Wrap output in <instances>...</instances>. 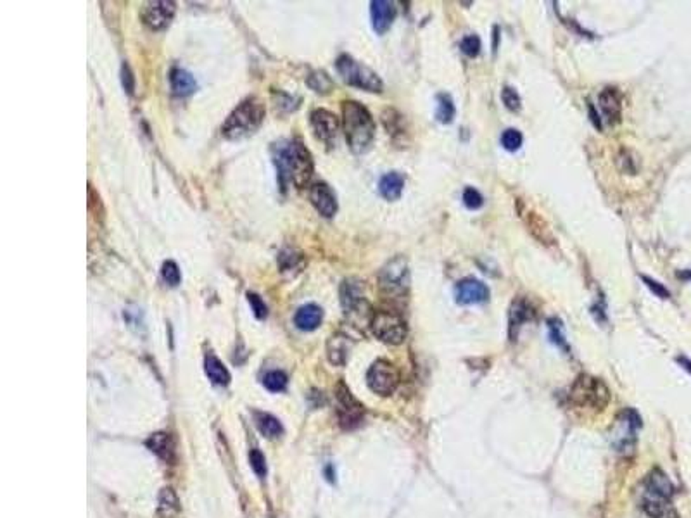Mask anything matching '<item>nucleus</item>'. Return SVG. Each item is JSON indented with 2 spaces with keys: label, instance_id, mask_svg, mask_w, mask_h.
<instances>
[{
  "label": "nucleus",
  "instance_id": "f257e3e1",
  "mask_svg": "<svg viewBox=\"0 0 691 518\" xmlns=\"http://www.w3.org/2000/svg\"><path fill=\"white\" fill-rule=\"evenodd\" d=\"M277 145V144H275ZM273 163L277 166L282 190L304 189L311 182L315 164L310 150L301 141H285L275 147Z\"/></svg>",
  "mask_w": 691,
  "mask_h": 518
},
{
  "label": "nucleus",
  "instance_id": "f03ea898",
  "mask_svg": "<svg viewBox=\"0 0 691 518\" xmlns=\"http://www.w3.org/2000/svg\"><path fill=\"white\" fill-rule=\"evenodd\" d=\"M343 128L349 149L365 154L373 144L375 121L369 109L356 101L343 102Z\"/></svg>",
  "mask_w": 691,
  "mask_h": 518
},
{
  "label": "nucleus",
  "instance_id": "7ed1b4c3",
  "mask_svg": "<svg viewBox=\"0 0 691 518\" xmlns=\"http://www.w3.org/2000/svg\"><path fill=\"white\" fill-rule=\"evenodd\" d=\"M264 120V104L258 97L242 101L222 127V135L227 141H241L249 137L261 127Z\"/></svg>",
  "mask_w": 691,
  "mask_h": 518
},
{
  "label": "nucleus",
  "instance_id": "20e7f679",
  "mask_svg": "<svg viewBox=\"0 0 691 518\" xmlns=\"http://www.w3.org/2000/svg\"><path fill=\"white\" fill-rule=\"evenodd\" d=\"M336 68L348 85L362 88V90L366 92H377V94L384 88V83H382L380 76L377 73L372 71L369 66L362 64L356 59L348 56V54L337 57Z\"/></svg>",
  "mask_w": 691,
  "mask_h": 518
},
{
  "label": "nucleus",
  "instance_id": "39448f33",
  "mask_svg": "<svg viewBox=\"0 0 691 518\" xmlns=\"http://www.w3.org/2000/svg\"><path fill=\"white\" fill-rule=\"evenodd\" d=\"M571 399L577 406L604 410L610 401V391L600 378L590 377V375H579L571 389Z\"/></svg>",
  "mask_w": 691,
  "mask_h": 518
},
{
  "label": "nucleus",
  "instance_id": "423d86ee",
  "mask_svg": "<svg viewBox=\"0 0 691 518\" xmlns=\"http://www.w3.org/2000/svg\"><path fill=\"white\" fill-rule=\"evenodd\" d=\"M410 287V270L403 256H396L378 273V289L385 297H401Z\"/></svg>",
  "mask_w": 691,
  "mask_h": 518
},
{
  "label": "nucleus",
  "instance_id": "0eeeda50",
  "mask_svg": "<svg viewBox=\"0 0 691 518\" xmlns=\"http://www.w3.org/2000/svg\"><path fill=\"white\" fill-rule=\"evenodd\" d=\"M370 329L378 340L391 345H398L406 339V323L399 315L392 311H375L370 319Z\"/></svg>",
  "mask_w": 691,
  "mask_h": 518
},
{
  "label": "nucleus",
  "instance_id": "6e6552de",
  "mask_svg": "<svg viewBox=\"0 0 691 518\" xmlns=\"http://www.w3.org/2000/svg\"><path fill=\"white\" fill-rule=\"evenodd\" d=\"M366 384L375 394L391 396L399 384V373L394 365L385 359H378L366 372Z\"/></svg>",
  "mask_w": 691,
  "mask_h": 518
},
{
  "label": "nucleus",
  "instance_id": "1a4fd4ad",
  "mask_svg": "<svg viewBox=\"0 0 691 518\" xmlns=\"http://www.w3.org/2000/svg\"><path fill=\"white\" fill-rule=\"evenodd\" d=\"M337 417H339L341 427L346 429V431L358 427L363 422V417H365L363 406L352 398V394L344 384H339V387H337Z\"/></svg>",
  "mask_w": 691,
  "mask_h": 518
},
{
  "label": "nucleus",
  "instance_id": "9d476101",
  "mask_svg": "<svg viewBox=\"0 0 691 518\" xmlns=\"http://www.w3.org/2000/svg\"><path fill=\"white\" fill-rule=\"evenodd\" d=\"M311 128L315 131V137L318 138L320 142H323L325 145L334 147L336 144L337 134H339V117H337L334 113L327 111V109H315L311 113Z\"/></svg>",
  "mask_w": 691,
  "mask_h": 518
},
{
  "label": "nucleus",
  "instance_id": "9b49d317",
  "mask_svg": "<svg viewBox=\"0 0 691 518\" xmlns=\"http://www.w3.org/2000/svg\"><path fill=\"white\" fill-rule=\"evenodd\" d=\"M490 299V289L477 278H463L455 287V301L462 306L483 304Z\"/></svg>",
  "mask_w": 691,
  "mask_h": 518
},
{
  "label": "nucleus",
  "instance_id": "f8f14e48",
  "mask_svg": "<svg viewBox=\"0 0 691 518\" xmlns=\"http://www.w3.org/2000/svg\"><path fill=\"white\" fill-rule=\"evenodd\" d=\"M175 2L170 0H157V2L145 3L144 10H142V21L147 28L150 29H163L170 24V21L175 16Z\"/></svg>",
  "mask_w": 691,
  "mask_h": 518
},
{
  "label": "nucleus",
  "instance_id": "ddd939ff",
  "mask_svg": "<svg viewBox=\"0 0 691 518\" xmlns=\"http://www.w3.org/2000/svg\"><path fill=\"white\" fill-rule=\"evenodd\" d=\"M341 304L346 315H362L363 311H369V303L363 296L362 282L356 278H348L341 285Z\"/></svg>",
  "mask_w": 691,
  "mask_h": 518
},
{
  "label": "nucleus",
  "instance_id": "4468645a",
  "mask_svg": "<svg viewBox=\"0 0 691 518\" xmlns=\"http://www.w3.org/2000/svg\"><path fill=\"white\" fill-rule=\"evenodd\" d=\"M639 427H641V417L634 410H624L617 418V432L613 436V444L620 451L633 446L634 433Z\"/></svg>",
  "mask_w": 691,
  "mask_h": 518
},
{
  "label": "nucleus",
  "instance_id": "2eb2a0df",
  "mask_svg": "<svg viewBox=\"0 0 691 518\" xmlns=\"http://www.w3.org/2000/svg\"><path fill=\"white\" fill-rule=\"evenodd\" d=\"M310 201L323 218H332L337 213V197L325 182H317L310 189Z\"/></svg>",
  "mask_w": 691,
  "mask_h": 518
},
{
  "label": "nucleus",
  "instance_id": "dca6fc26",
  "mask_svg": "<svg viewBox=\"0 0 691 518\" xmlns=\"http://www.w3.org/2000/svg\"><path fill=\"white\" fill-rule=\"evenodd\" d=\"M641 506L650 518H679L678 510L672 505L671 498H667L664 494L645 491Z\"/></svg>",
  "mask_w": 691,
  "mask_h": 518
},
{
  "label": "nucleus",
  "instance_id": "f3484780",
  "mask_svg": "<svg viewBox=\"0 0 691 518\" xmlns=\"http://www.w3.org/2000/svg\"><path fill=\"white\" fill-rule=\"evenodd\" d=\"M370 14H372V27L375 33L384 35L391 28L392 21L396 17L394 2H389V0H373L370 3Z\"/></svg>",
  "mask_w": 691,
  "mask_h": 518
},
{
  "label": "nucleus",
  "instance_id": "a211bd4d",
  "mask_svg": "<svg viewBox=\"0 0 691 518\" xmlns=\"http://www.w3.org/2000/svg\"><path fill=\"white\" fill-rule=\"evenodd\" d=\"M598 106L601 109V115H604L610 124H615L620 120L622 104H620V95L617 92V88H604L600 97H598Z\"/></svg>",
  "mask_w": 691,
  "mask_h": 518
},
{
  "label": "nucleus",
  "instance_id": "6ab92c4d",
  "mask_svg": "<svg viewBox=\"0 0 691 518\" xmlns=\"http://www.w3.org/2000/svg\"><path fill=\"white\" fill-rule=\"evenodd\" d=\"M322 319H323L322 308L317 306V304H306V306H301L299 310L296 311L294 323H296V326L299 330L311 332V330L318 329Z\"/></svg>",
  "mask_w": 691,
  "mask_h": 518
},
{
  "label": "nucleus",
  "instance_id": "aec40b11",
  "mask_svg": "<svg viewBox=\"0 0 691 518\" xmlns=\"http://www.w3.org/2000/svg\"><path fill=\"white\" fill-rule=\"evenodd\" d=\"M349 351H351V340L349 337L343 336V333H336L334 337H330L329 343H327V356H329V361L336 366H343L346 361H348Z\"/></svg>",
  "mask_w": 691,
  "mask_h": 518
},
{
  "label": "nucleus",
  "instance_id": "412c9836",
  "mask_svg": "<svg viewBox=\"0 0 691 518\" xmlns=\"http://www.w3.org/2000/svg\"><path fill=\"white\" fill-rule=\"evenodd\" d=\"M145 446L149 447L156 456H159L161 460L171 461L173 458H175V444H173L170 433L166 432L152 433V436L145 440Z\"/></svg>",
  "mask_w": 691,
  "mask_h": 518
},
{
  "label": "nucleus",
  "instance_id": "4be33fe9",
  "mask_svg": "<svg viewBox=\"0 0 691 518\" xmlns=\"http://www.w3.org/2000/svg\"><path fill=\"white\" fill-rule=\"evenodd\" d=\"M404 176L398 171H391L384 175L378 182V192L385 201H398L403 194Z\"/></svg>",
  "mask_w": 691,
  "mask_h": 518
},
{
  "label": "nucleus",
  "instance_id": "5701e85b",
  "mask_svg": "<svg viewBox=\"0 0 691 518\" xmlns=\"http://www.w3.org/2000/svg\"><path fill=\"white\" fill-rule=\"evenodd\" d=\"M170 85L171 92L178 97H185L190 95L197 88V82L189 71L182 68H173L170 71Z\"/></svg>",
  "mask_w": 691,
  "mask_h": 518
},
{
  "label": "nucleus",
  "instance_id": "b1692460",
  "mask_svg": "<svg viewBox=\"0 0 691 518\" xmlns=\"http://www.w3.org/2000/svg\"><path fill=\"white\" fill-rule=\"evenodd\" d=\"M204 372L208 375L209 380L216 385H229L230 384V372L227 366L216 358L215 354L208 352L204 358Z\"/></svg>",
  "mask_w": 691,
  "mask_h": 518
},
{
  "label": "nucleus",
  "instance_id": "393cba45",
  "mask_svg": "<svg viewBox=\"0 0 691 518\" xmlns=\"http://www.w3.org/2000/svg\"><path fill=\"white\" fill-rule=\"evenodd\" d=\"M534 318V310L531 308V304L524 299H517L513 301L512 310H510V337H513V333H517V330L520 329L522 323L529 322V319Z\"/></svg>",
  "mask_w": 691,
  "mask_h": 518
},
{
  "label": "nucleus",
  "instance_id": "a878e982",
  "mask_svg": "<svg viewBox=\"0 0 691 518\" xmlns=\"http://www.w3.org/2000/svg\"><path fill=\"white\" fill-rule=\"evenodd\" d=\"M256 424H258L259 432L263 433L264 437H268V439H277L278 436L284 433V427H282L280 422L268 413L256 415Z\"/></svg>",
  "mask_w": 691,
  "mask_h": 518
},
{
  "label": "nucleus",
  "instance_id": "bb28decb",
  "mask_svg": "<svg viewBox=\"0 0 691 518\" xmlns=\"http://www.w3.org/2000/svg\"><path fill=\"white\" fill-rule=\"evenodd\" d=\"M455 104L451 95L448 94H439L437 95V109H436V117L439 123L443 124H450L455 117Z\"/></svg>",
  "mask_w": 691,
  "mask_h": 518
},
{
  "label": "nucleus",
  "instance_id": "cd10ccee",
  "mask_svg": "<svg viewBox=\"0 0 691 518\" xmlns=\"http://www.w3.org/2000/svg\"><path fill=\"white\" fill-rule=\"evenodd\" d=\"M178 510H180L178 496L175 494V491H173L171 487H164V489L159 492V513L163 517H171L175 515Z\"/></svg>",
  "mask_w": 691,
  "mask_h": 518
},
{
  "label": "nucleus",
  "instance_id": "c85d7f7f",
  "mask_svg": "<svg viewBox=\"0 0 691 518\" xmlns=\"http://www.w3.org/2000/svg\"><path fill=\"white\" fill-rule=\"evenodd\" d=\"M161 277H163L164 284L170 287H176L182 282V271H180L178 264L175 261H164L161 266Z\"/></svg>",
  "mask_w": 691,
  "mask_h": 518
},
{
  "label": "nucleus",
  "instance_id": "c756f323",
  "mask_svg": "<svg viewBox=\"0 0 691 518\" xmlns=\"http://www.w3.org/2000/svg\"><path fill=\"white\" fill-rule=\"evenodd\" d=\"M263 384H264V387L268 389V391L282 392L285 387H287V375L282 373V372H277V370H275V372H268L266 375H264Z\"/></svg>",
  "mask_w": 691,
  "mask_h": 518
},
{
  "label": "nucleus",
  "instance_id": "7c9ffc66",
  "mask_svg": "<svg viewBox=\"0 0 691 518\" xmlns=\"http://www.w3.org/2000/svg\"><path fill=\"white\" fill-rule=\"evenodd\" d=\"M522 142H524V137H522L520 131L515 130V128H508V130L503 131L501 145L506 150H510V152H515V150L520 149Z\"/></svg>",
  "mask_w": 691,
  "mask_h": 518
},
{
  "label": "nucleus",
  "instance_id": "2f4dec72",
  "mask_svg": "<svg viewBox=\"0 0 691 518\" xmlns=\"http://www.w3.org/2000/svg\"><path fill=\"white\" fill-rule=\"evenodd\" d=\"M460 49L465 56L477 57L480 49H483V43H480V38L477 35H466L460 42Z\"/></svg>",
  "mask_w": 691,
  "mask_h": 518
},
{
  "label": "nucleus",
  "instance_id": "473e14b6",
  "mask_svg": "<svg viewBox=\"0 0 691 518\" xmlns=\"http://www.w3.org/2000/svg\"><path fill=\"white\" fill-rule=\"evenodd\" d=\"M501 99H503V104L506 106V109H510V111H515V113L520 111L522 101H520V95L517 94L515 88H512V87L503 88Z\"/></svg>",
  "mask_w": 691,
  "mask_h": 518
},
{
  "label": "nucleus",
  "instance_id": "72a5a7b5",
  "mask_svg": "<svg viewBox=\"0 0 691 518\" xmlns=\"http://www.w3.org/2000/svg\"><path fill=\"white\" fill-rule=\"evenodd\" d=\"M463 204L466 206L469 209H479V208H483V204H484V197L480 196V192L479 190H476V189H472V187H469V189H465V192H463Z\"/></svg>",
  "mask_w": 691,
  "mask_h": 518
},
{
  "label": "nucleus",
  "instance_id": "f704fd0d",
  "mask_svg": "<svg viewBox=\"0 0 691 518\" xmlns=\"http://www.w3.org/2000/svg\"><path fill=\"white\" fill-rule=\"evenodd\" d=\"M550 325V337L555 344L560 345V347L567 349V343H565V336H564V329H562V323L558 319H550L548 322Z\"/></svg>",
  "mask_w": 691,
  "mask_h": 518
},
{
  "label": "nucleus",
  "instance_id": "c9c22d12",
  "mask_svg": "<svg viewBox=\"0 0 691 518\" xmlns=\"http://www.w3.org/2000/svg\"><path fill=\"white\" fill-rule=\"evenodd\" d=\"M249 461H251V466L252 470H255L256 475L263 479V477L266 475V461H264L263 453L258 449H252L251 454H249Z\"/></svg>",
  "mask_w": 691,
  "mask_h": 518
},
{
  "label": "nucleus",
  "instance_id": "e433bc0d",
  "mask_svg": "<svg viewBox=\"0 0 691 518\" xmlns=\"http://www.w3.org/2000/svg\"><path fill=\"white\" fill-rule=\"evenodd\" d=\"M248 301H249V304H251L252 313H255L256 318L258 319L266 318V315H268L266 304L263 303V299H261L259 296H256V294H252V292L248 294Z\"/></svg>",
  "mask_w": 691,
  "mask_h": 518
},
{
  "label": "nucleus",
  "instance_id": "4c0bfd02",
  "mask_svg": "<svg viewBox=\"0 0 691 518\" xmlns=\"http://www.w3.org/2000/svg\"><path fill=\"white\" fill-rule=\"evenodd\" d=\"M641 278H643V282H645V284H646V287L652 290V292L655 294V296L662 297V299H669V297H671V292H669V290L665 289L662 284H659V282L652 280V278H648V277H641Z\"/></svg>",
  "mask_w": 691,
  "mask_h": 518
},
{
  "label": "nucleus",
  "instance_id": "58836bf2",
  "mask_svg": "<svg viewBox=\"0 0 691 518\" xmlns=\"http://www.w3.org/2000/svg\"><path fill=\"white\" fill-rule=\"evenodd\" d=\"M121 75H123L124 90H127L128 94H131V92H134V76H131V71L130 68H128V64H123V68H121Z\"/></svg>",
  "mask_w": 691,
  "mask_h": 518
},
{
  "label": "nucleus",
  "instance_id": "ea45409f",
  "mask_svg": "<svg viewBox=\"0 0 691 518\" xmlns=\"http://www.w3.org/2000/svg\"><path fill=\"white\" fill-rule=\"evenodd\" d=\"M678 361H679V365H683V368H685V370H688V372L691 373V361H690V359H686V358H678Z\"/></svg>",
  "mask_w": 691,
  "mask_h": 518
},
{
  "label": "nucleus",
  "instance_id": "a19ab883",
  "mask_svg": "<svg viewBox=\"0 0 691 518\" xmlns=\"http://www.w3.org/2000/svg\"><path fill=\"white\" fill-rule=\"evenodd\" d=\"M679 278H691V271H683V273H678Z\"/></svg>",
  "mask_w": 691,
  "mask_h": 518
}]
</instances>
